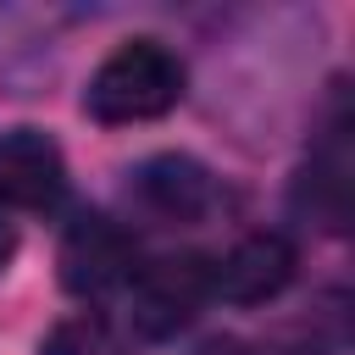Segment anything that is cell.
<instances>
[{"mask_svg": "<svg viewBox=\"0 0 355 355\" xmlns=\"http://www.w3.org/2000/svg\"><path fill=\"white\" fill-rule=\"evenodd\" d=\"M183 100V61L161 39H122L89 78L83 111L105 128L155 122Z\"/></svg>", "mask_w": 355, "mask_h": 355, "instance_id": "cell-1", "label": "cell"}, {"mask_svg": "<svg viewBox=\"0 0 355 355\" xmlns=\"http://www.w3.org/2000/svg\"><path fill=\"white\" fill-rule=\"evenodd\" d=\"M205 300H211V261L205 255H161L150 266H133V277H128V316L144 338L183 333Z\"/></svg>", "mask_w": 355, "mask_h": 355, "instance_id": "cell-2", "label": "cell"}, {"mask_svg": "<svg viewBox=\"0 0 355 355\" xmlns=\"http://www.w3.org/2000/svg\"><path fill=\"white\" fill-rule=\"evenodd\" d=\"M55 266H61V288L78 294V300H100L111 288H122L133 277V233L122 222H111L105 211H83L67 222L61 233V250H55Z\"/></svg>", "mask_w": 355, "mask_h": 355, "instance_id": "cell-3", "label": "cell"}, {"mask_svg": "<svg viewBox=\"0 0 355 355\" xmlns=\"http://www.w3.org/2000/svg\"><path fill=\"white\" fill-rule=\"evenodd\" d=\"M128 200L161 222V227H189V222H205L211 205H216V178L194 161V155H150L128 172Z\"/></svg>", "mask_w": 355, "mask_h": 355, "instance_id": "cell-4", "label": "cell"}, {"mask_svg": "<svg viewBox=\"0 0 355 355\" xmlns=\"http://www.w3.org/2000/svg\"><path fill=\"white\" fill-rule=\"evenodd\" d=\"M67 194V155L39 128L0 133V205L6 211H55Z\"/></svg>", "mask_w": 355, "mask_h": 355, "instance_id": "cell-5", "label": "cell"}, {"mask_svg": "<svg viewBox=\"0 0 355 355\" xmlns=\"http://www.w3.org/2000/svg\"><path fill=\"white\" fill-rule=\"evenodd\" d=\"M294 244L283 233H244L222 261H211V294L227 305H266L294 283Z\"/></svg>", "mask_w": 355, "mask_h": 355, "instance_id": "cell-6", "label": "cell"}, {"mask_svg": "<svg viewBox=\"0 0 355 355\" xmlns=\"http://www.w3.org/2000/svg\"><path fill=\"white\" fill-rule=\"evenodd\" d=\"M349 166H355L349 161V122L338 116L322 133V144L311 150V161H305V172L294 183V211L311 216L316 227L338 233L349 222Z\"/></svg>", "mask_w": 355, "mask_h": 355, "instance_id": "cell-7", "label": "cell"}, {"mask_svg": "<svg viewBox=\"0 0 355 355\" xmlns=\"http://www.w3.org/2000/svg\"><path fill=\"white\" fill-rule=\"evenodd\" d=\"M39 355H133V349H128V338H122L105 316L78 311V316H61V322L44 333Z\"/></svg>", "mask_w": 355, "mask_h": 355, "instance_id": "cell-8", "label": "cell"}, {"mask_svg": "<svg viewBox=\"0 0 355 355\" xmlns=\"http://www.w3.org/2000/svg\"><path fill=\"white\" fill-rule=\"evenodd\" d=\"M194 355H250V349H244L239 338H205V344H200Z\"/></svg>", "mask_w": 355, "mask_h": 355, "instance_id": "cell-9", "label": "cell"}, {"mask_svg": "<svg viewBox=\"0 0 355 355\" xmlns=\"http://www.w3.org/2000/svg\"><path fill=\"white\" fill-rule=\"evenodd\" d=\"M11 255H17V227H11L6 216H0V272L11 266Z\"/></svg>", "mask_w": 355, "mask_h": 355, "instance_id": "cell-10", "label": "cell"}]
</instances>
